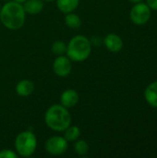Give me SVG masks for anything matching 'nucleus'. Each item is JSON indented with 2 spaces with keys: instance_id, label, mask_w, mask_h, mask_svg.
I'll return each instance as SVG.
<instances>
[{
  "instance_id": "6",
  "label": "nucleus",
  "mask_w": 157,
  "mask_h": 158,
  "mask_svg": "<svg viewBox=\"0 0 157 158\" xmlns=\"http://www.w3.org/2000/svg\"><path fill=\"white\" fill-rule=\"evenodd\" d=\"M151 17L150 7L143 3H137L130 10V19L136 25L145 24Z\"/></svg>"
},
{
  "instance_id": "18",
  "label": "nucleus",
  "mask_w": 157,
  "mask_h": 158,
  "mask_svg": "<svg viewBox=\"0 0 157 158\" xmlns=\"http://www.w3.org/2000/svg\"><path fill=\"white\" fill-rule=\"evenodd\" d=\"M19 155H17L12 150L5 149L0 151V158H18Z\"/></svg>"
},
{
  "instance_id": "12",
  "label": "nucleus",
  "mask_w": 157,
  "mask_h": 158,
  "mask_svg": "<svg viewBox=\"0 0 157 158\" xmlns=\"http://www.w3.org/2000/svg\"><path fill=\"white\" fill-rule=\"evenodd\" d=\"M80 0H56V6L58 9L65 13L73 12L79 6Z\"/></svg>"
},
{
  "instance_id": "10",
  "label": "nucleus",
  "mask_w": 157,
  "mask_h": 158,
  "mask_svg": "<svg viewBox=\"0 0 157 158\" xmlns=\"http://www.w3.org/2000/svg\"><path fill=\"white\" fill-rule=\"evenodd\" d=\"M22 6L25 12L31 15H36L41 13L44 6L43 0H26Z\"/></svg>"
},
{
  "instance_id": "7",
  "label": "nucleus",
  "mask_w": 157,
  "mask_h": 158,
  "mask_svg": "<svg viewBox=\"0 0 157 158\" xmlns=\"http://www.w3.org/2000/svg\"><path fill=\"white\" fill-rule=\"evenodd\" d=\"M53 69L57 76L66 77L69 75L71 72L72 69L71 60L64 55L57 56V57L55 59L53 63Z\"/></svg>"
},
{
  "instance_id": "5",
  "label": "nucleus",
  "mask_w": 157,
  "mask_h": 158,
  "mask_svg": "<svg viewBox=\"0 0 157 158\" xmlns=\"http://www.w3.org/2000/svg\"><path fill=\"white\" fill-rule=\"evenodd\" d=\"M45 150L52 156H61L68 150V141L60 136L51 137L45 143Z\"/></svg>"
},
{
  "instance_id": "14",
  "label": "nucleus",
  "mask_w": 157,
  "mask_h": 158,
  "mask_svg": "<svg viewBox=\"0 0 157 158\" xmlns=\"http://www.w3.org/2000/svg\"><path fill=\"white\" fill-rule=\"evenodd\" d=\"M64 131V138L68 142H75L81 136V130L78 126H68Z\"/></svg>"
},
{
  "instance_id": "16",
  "label": "nucleus",
  "mask_w": 157,
  "mask_h": 158,
  "mask_svg": "<svg viewBox=\"0 0 157 158\" xmlns=\"http://www.w3.org/2000/svg\"><path fill=\"white\" fill-rule=\"evenodd\" d=\"M74 149H75V152L80 156H84L89 152V144L87 143L86 141L80 140V141L76 142V143L74 145Z\"/></svg>"
},
{
  "instance_id": "22",
  "label": "nucleus",
  "mask_w": 157,
  "mask_h": 158,
  "mask_svg": "<svg viewBox=\"0 0 157 158\" xmlns=\"http://www.w3.org/2000/svg\"><path fill=\"white\" fill-rule=\"evenodd\" d=\"M43 1H45V2H53L54 0H43Z\"/></svg>"
},
{
  "instance_id": "17",
  "label": "nucleus",
  "mask_w": 157,
  "mask_h": 158,
  "mask_svg": "<svg viewBox=\"0 0 157 158\" xmlns=\"http://www.w3.org/2000/svg\"><path fill=\"white\" fill-rule=\"evenodd\" d=\"M68 45L63 41H56L52 44V52L56 56H62L67 53Z\"/></svg>"
},
{
  "instance_id": "11",
  "label": "nucleus",
  "mask_w": 157,
  "mask_h": 158,
  "mask_svg": "<svg viewBox=\"0 0 157 158\" xmlns=\"http://www.w3.org/2000/svg\"><path fill=\"white\" fill-rule=\"evenodd\" d=\"M33 91H34V85L29 80H22L16 86L17 94L23 97L31 95L33 93Z\"/></svg>"
},
{
  "instance_id": "1",
  "label": "nucleus",
  "mask_w": 157,
  "mask_h": 158,
  "mask_svg": "<svg viewBox=\"0 0 157 158\" xmlns=\"http://www.w3.org/2000/svg\"><path fill=\"white\" fill-rule=\"evenodd\" d=\"M26 12L23 6L16 1H7L0 10V21L9 30H19L25 23Z\"/></svg>"
},
{
  "instance_id": "20",
  "label": "nucleus",
  "mask_w": 157,
  "mask_h": 158,
  "mask_svg": "<svg viewBox=\"0 0 157 158\" xmlns=\"http://www.w3.org/2000/svg\"><path fill=\"white\" fill-rule=\"evenodd\" d=\"M129 1H130V2H132V3H136V4H137V3H140L142 0H129Z\"/></svg>"
},
{
  "instance_id": "13",
  "label": "nucleus",
  "mask_w": 157,
  "mask_h": 158,
  "mask_svg": "<svg viewBox=\"0 0 157 158\" xmlns=\"http://www.w3.org/2000/svg\"><path fill=\"white\" fill-rule=\"evenodd\" d=\"M144 96H145L147 103L150 106L154 107H157V81L151 83L146 88Z\"/></svg>"
},
{
  "instance_id": "19",
  "label": "nucleus",
  "mask_w": 157,
  "mask_h": 158,
  "mask_svg": "<svg viewBox=\"0 0 157 158\" xmlns=\"http://www.w3.org/2000/svg\"><path fill=\"white\" fill-rule=\"evenodd\" d=\"M147 6L154 10H157V0H147Z\"/></svg>"
},
{
  "instance_id": "8",
  "label": "nucleus",
  "mask_w": 157,
  "mask_h": 158,
  "mask_svg": "<svg viewBox=\"0 0 157 158\" xmlns=\"http://www.w3.org/2000/svg\"><path fill=\"white\" fill-rule=\"evenodd\" d=\"M60 102L66 108H71L79 102V94L73 89H68L64 91L60 96Z\"/></svg>"
},
{
  "instance_id": "24",
  "label": "nucleus",
  "mask_w": 157,
  "mask_h": 158,
  "mask_svg": "<svg viewBox=\"0 0 157 158\" xmlns=\"http://www.w3.org/2000/svg\"><path fill=\"white\" fill-rule=\"evenodd\" d=\"M0 10H1V6H0Z\"/></svg>"
},
{
  "instance_id": "4",
  "label": "nucleus",
  "mask_w": 157,
  "mask_h": 158,
  "mask_svg": "<svg viewBox=\"0 0 157 158\" xmlns=\"http://www.w3.org/2000/svg\"><path fill=\"white\" fill-rule=\"evenodd\" d=\"M37 139L34 133L26 131L20 132L15 140V148L19 156L30 157L36 151Z\"/></svg>"
},
{
  "instance_id": "15",
  "label": "nucleus",
  "mask_w": 157,
  "mask_h": 158,
  "mask_svg": "<svg viewBox=\"0 0 157 158\" xmlns=\"http://www.w3.org/2000/svg\"><path fill=\"white\" fill-rule=\"evenodd\" d=\"M65 22H66V25L68 27L72 28V29H78L81 25V18L77 14H74L72 12L68 13L66 15V17H65Z\"/></svg>"
},
{
  "instance_id": "23",
  "label": "nucleus",
  "mask_w": 157,
  "mask_h": 158,
  "mask_svg": "<svg viewBox=\"0 0 157 158\" xmlns=\"http://www.w3.org/2000/svg\"><path fill=\"white\" fill-rule=\"evenodd\" d=\"M4 1H10V0H4Z\"/></svg>"
},
{
  "instance_id": "21",
  "label": "nucleus",
  "mask_w": 157,
  "mask_h": 158,
  "mask_svg": "<svg viewBox=\"0 0 157 158\" xmlns=\"http://www.w3.org/2000/svg\"><path fill=\"white\" fill-rule=\"evenodd\" d=\"M13 1H16V2H18V3H20V4H22V3H24L26 0H13Z\"/></svg>"
},
{
  "instance_id": "2",
  "label": "nucleus",
  "mask_w": 157,
  "mask_h": 158,
  "mask_svg": "<svg viewBox=\"0 0 157 158\" xmlns=\"http://www.w3.org/2000/svg\"><path fill=\"white\" fill-rule=\"evenodd\" d=\"M46 125L55 131H64L71 123V117L68 108L62 105L51 106L44 116Z\"/></svg>"
},
{
  "instance_id": "9",
  "label": "nucleus",
  "mask_w": 157,
  "mask_h": 158,
  "mask_svg": "<svg viewBox=\"0 0 157 158\" xmlns=\"http://www.w3.org/2000/svg\"><path fill=\"white\" fill-rule=\"evenodd\" d=\"M104 43H105V47L110 52H114V53L120 51L123 47L122 39L115 33H110L106 35L104 40Z\"/></svg>"
},
{
  "instance_id": "3",
  "label": "nucleus",
  "mask_w": 157,
  "mask_h": 158,
  "mask_svg": "<svg viewBox=\"0 0 157 158\" xmlns=\"http://www.w3.org/2000/svg\"><path fill=\"white\" fill-rule=\"evenodd\" d=\"M91 52V41L84 35H76L69 41L66 54L71 61L82 62L90 56Z\"/></svg>"
}]
</instances>
